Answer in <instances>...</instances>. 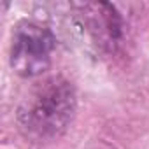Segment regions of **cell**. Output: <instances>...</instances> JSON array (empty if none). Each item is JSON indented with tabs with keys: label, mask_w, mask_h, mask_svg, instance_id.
<instances>
[{
	"label": "cell",
	"mask_w": 149,
	"mask_h": 149,
	"mask_svg": "<svg viewBox=\"0 0 149 149\" xmlns=\"http://www.w3.org/2000/svg\"><path fill=\"white\" fill-rule=\"evenodd\" d=\"M54 47L56 40L49 28L23 21L13 32L11 67L21 77H37L49 68Z\"/></svg>",
	"instance_id": "obj_2"
},
{
	"label": "cell",
	"mask_w": 149,
	"mask_h": 149,
	"mask_svg": "<svg viewBox=\"0 0 149 149\" xmlns=\"http://www.w3.org/2000/svg\"><path fill=\"white\" fill-rule=\"evenodd\" d=\"M83 25L93 42L104 51H116L123 42V21L111 4H81Z\"/></svg>",
	"instance_id": "obj_3"
},
{
	"label": "cell",
	"mask_w": 149,
	"mask_h": 149,
	"mask_svg": "<svg viewBox=\"0 0 149 149\" xmlns=\"http://www.w3.org/2000/svg\"><path fill=\"white\" fill-rule=\"evenodd\" d=\"M77 109L76 88L61 76L37 83L21 100L16 119L21 135L32 144H51L70 126Z\"/></svg>",
	"instance_id": "obj_1"
}]
</instances>
